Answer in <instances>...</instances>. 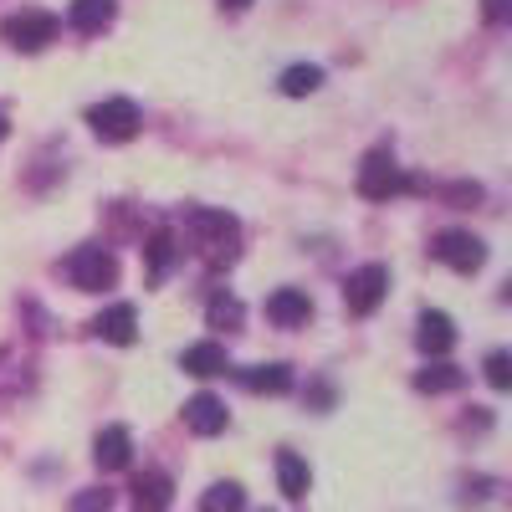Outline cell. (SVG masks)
Instances as JSON below:
<instances>
[{
	"label": "cell",
	"mask_w": 512,
	"mask_h": 512,
	"mask_svg": "<svg viewBox=\"0 0 512 512\" xmlns=\"http://www.w3.org/2000/svg\"><path fill=\"white\" fill-rule=\"evenodd\" d=\"M185 226L195 231V251L205 256V262H231V256H236L241 226L226 216V210H205V205H195L190 216H185Z\"/></svg>",
	"instance_id": "obj_1"
},
{
	"label": "cell",
	"mask_w": 512,
	"mask_h": 512,
	"mask_svg": "<svg viewBox=\"0 0 512 512\" xmlns=\"http://www.w3.org/2000/svg\"><path fill=\"white\" fill-rule=\"evenodd\" d=\"M67 277H72L77 292H108L118 282V262H113L108 246H77L67 256Z\"/></svg>",
	"instance_id": "obj_2"
},
{
	"label": "cell",
	"mask_w": 512,
	"mask_h": 512,
	"mask_svg": "<svg viewBox=\"0 0 512 512\" xmlns=\"http://www.w3.org/2000/svg\"><path fill=\"white\" fill-rule=\"evenodd\" d=\"M0 36H6L16 52H41L47 41H57V16L52 11H16V16H6Z\"/></svg>",
	"instance_id": "obj_3"
},
{
	"label": "cell",
	"mask_w": 512,
	"mask_h": 512,
	"mask_svg": "<svg viewBox=\"0 0 512 512\" xmlns=\"http://www.w3.org/2000/svg\"><path fill=\"white\" fill-rule=\"evenodd\" d=\"M88 123H93V134L98 139H108V144H128L139 134V108L128 103V98H108V103H98V108H88Z\"/></svg>",
	"instance_id": "obj_4"
},
{
	"label": "cell",
	"mask_w": 512,
	"mask_h": 512,
	"mask_svg": "<svg viewBox=\"0 0 512 512\" xmlns=\"http://www.w3.org/2000/svg\"><path fill=\"white\" fill-rule=\"evenodd\" d=\"M384 292H390V267L369 262V267L349 272V282H344V303H349V313L369 318V313L384 303Z\"/></svg>",
	"instance_id": "obj_5"
},
{
	"label": "cell",
	"mask_w": 512,
	"mask_h": 512,
	"mask_svg": "<svg viewBox=\"0 0 512 512\" xmlns=\"http://www.w3.org/2000/svg\"><path fill=\"white\" fill-rule=\"evenodd\" d=\"M431 251H436V262H446L451 272H477L487 262V246L472 231H441Z\"/></svg>",
	"instance_id": "obj_6"
},
{
	"label": "cell",
	"mask_w": 512,
	"mask_h": 512,
	"mask_svg": "<svg viewBox=\"0 0 512 512\" xmlns=\"http://www.w3.org/2000/svg\"><path fill=\"white\" fill-rule=\"evenodd\" d=\"M400 190H405L400 164H395L390 154H369L364 169H359V195H369V200H390V195H400Z\"/></svg>",
	"instance_id": "obj_7"
},
{
	"label": "cell",
	"mask_w": 512,
	"mask_h": 512,
	"mask_svg": "<svg viewBox=\"0 0 512 512\" xmlns=\"http://www.w3.org/2000/svg\"><path fill=\"white\" fill-rule=\"evenodd\" d=\"M267 318H272L277 328H303V323L313 318V297H308L303 287H277V292L267 297Z\"/></svg>",
	"instance_id": "obj_8"
},
{
	"label": "cell",
	"mask_w": 512,
	"mask_h": 512,
	"mask_svg": "<svg viewBox=\"0 0 512 512\" xmlns=\"http://www.w3.org/2000/svg\"><path fill=\"white\" fill-rule=\"evenodd\" d=\"M226 420H231V410H226V400H216V395H195V400H185V425L195 436H221L226 431Z\"/></svg>",
	"instance_id": "obj_9"
},
{
	"label": "cell",
	"mask_w": 512,
	"mask_h": 512,
	"mask_svg": "<svg viewBox=\"0 0 512 512\" xmlns=\"http://www.w3.org/2000/svg\"><path fill=\"white\" fill-rule=\"evenodd\" d=\"M93 333L103 338V344H134V338H139V313L128 303H113L108 313L93 318Z\"/></svg>",
	"instance_id": "obj_10"
},
{
	"label": "cell",
	"mask_w": 512,
	"mask_h": 512,
	"mask_svg": "<svg viewBox=\"0 0 512 512\" xmlns=\"http://www.w3.org/2000/svg\"><path fill=\"white\" fill-rule=\"evenodd\" d=\"M128 456H134V436H128L123 425H108V431H98V441H93V461L103 466V472H123Z\"/></svg>",
	"instance_id": "obj_11"
},
{
	"label": "cell",
	"mask_w": 512,
	"mask_h": 512,
	"mask_svg": "<svg viewBox=\"0 0 512 512\" xmlns=\"http://www.w3.org/2000/svg\"><path fill=\"white\" fill-rule=\"evenodd\" d=\"M169 502H175V482H169L164 472L134 477V512H164Z\"/></svg>",
	"instance_id": "obj_12"
},
{
	"label": "cell",
	"mask_w": 512,
	"mask_h": 512,
	"mask_svg": "<svg viewBox=\"0 0 512 512\" xmlns=\"http://www.w3.org/2000/svg\"><path fill=\"white\" fill-rule=\"evenodd\" d=\"M241 384L251 395H287L292 390V369L287 364H251V369H241Z\"/></svg>",
	"instance_id": "obj_13"
},
{
	"label": "cell",
	"mask_w": 512,
	"mask_h": 512,
	"mask_svg": "<svg viewBox=\"0 0 512 512\" xmlns=\"http://www.w3.org/2000/svg\"><path fill=\"white\" fill-rule=\"evenodd\" d=\"M415 344L425 349V354H446L451 344H456V323L446 318V313H420V333H415Z\"/></svg>",
	"instance_id": "obj_14"
},
{
	"label": "cell",
	"mask_w": 512,
	"mask_h": 512,
	"mask_svg": "<svg viewBox=\"0 0 512 512\" xmlns=\"http://www.w3.org/2000/svg\"><path fill=\"white\" fill-rule=\"evenodd\" d=\"M277 487L297 502V497H308L313 487V472H308V461L297 456V451H277Z\"/></svg>",
	"instance_id": "obj_15"
},
{
	"label": "cell",
	"mask_w": 512,
	"mask_h": 512,
	"mask_svg": "<svg viewBox=\"0 0 512 512\" xmlns=\"http://www.w3.org/2000/svg\"><path fill=\"white\" fill-rule=\"evenodd\" d=\"M180 369H185V374H200V379L226 374V349H221V344H190V349L180 354Z\"/></svg>",
	"instance_id": "obj_16"
},
{
	"label": "cell",
	"mask_w": 512,
	"mask_h": 512,
	"mask_svg": "<svg viewBox=\"0 0 512 512\" xmlns=\"http://www.w3.org/2000/svg\"><path fill=\"white\" fill-rule=\"evenodd\" d=\"M461 384H466V374L456 364H425L415 374V390L420 395H446V390H461Z\"/></svg>",
	"instance_id": "obj_17"
},
{
	"label": "cell",
	"mask_w": 512,
	"mask_h": 512,
	"mask_svg": "<svg viewBox=\"0 0 512 512\" xmlns=\"http://www.w3.org/2000/svg\"><path fill=\"white\" fill-rule=\"evenodd\" d=\"M67 21H72V31H103L108 21H113V0H72V11H67Z\"/></svg>",
	"instance_id": "obj_18"
},
{
	"label": "cell",
	"mask_w": 512,
	"mask_h": 512,
	"mask_svg": "<svg viewBox=\"0 0 512 512\" xmlns=\"http://www.w3.org/2000/svg\"><path fill=\"white\" fill-rule=\"evenodd\" d=\"M144 256H149V277H164L169 267L180 262V241H175V231H154L149 246H144Z\"/></svg>",
	"instance_id": "obj_19"
},
{
	"label": "cell",
	"mask_w": 512,
	"mask_h": 512,
	"mask_svg": "<svg viewBox=\"0 0 512 512\" xmlns=\"http://www.w3.org/2000/svg\"><path fill=\"white\" fill-rule=\"evenodd\" d=\"M200 512H246V492H241V482H216V487H205Z\"/></svg>",
	"instance_id": "obj_20"
},
{
	"label": "cell",
	"mask_w": 512,
	"mask_h": 512,
	"mask_svg": "<svg viewBox=\"0 0 512 512\" xmlns=\"http://www.w3.org/2000/svg\"><path fill=\"white\" fill-rule=\"evenodd\" d=\"M323 88V72L318 67H287L282 72V93L287 98H308V93H318Z\"/></svg>",
	"instance_id": "obj_21"
},
{
	"label": "cell",
	"mask_w": 512,
	"mask_h": 512,
	"mask_svg": "<svg viewBox=\"0 0 512 512\" xmlns=\"http://www.w3.org/2000/svg\"><path fill=\"white\" fill-rule=\"evenodd\" d=\"M236 323H241L236 297H210V328H236Z\"/></svg>",
	"instance_id": "obj_22"
},
{
	"label": "cell",
	"mask_w": 512,
	"mask_h": 512,
	"mask_svg": "<svg viewBox=\"0 0 512 512\" xmlns=\"http://www.w3.org/2000/svg\"><path fill=\"white\" fill-rule=\"evenodd\" d=\"M72 512H113V492L108 487H88L72 497Z\"/></svg>",
	"instance_id": "obj_23"
},
{
	"label": "cell",
	"mask_w": 512,
	"mask_h": 512,
	"mask_svg": "<svg viewBox=\"0 0 512 512\" xmlns=\"http://www.w3.org/2000/svg\"><path fill=\"white\" fill-rule=\"evenodd\" d=\"M487 384H492V390H507V384H512V359L502 349L487 354Z\"/></svg>",
	"instance_id": "obj_24"
},
{
	"label": "cell",
	"mask_w": 512,
	"mask_h": 512,
	"mask_svg": "<svg viewBox=\"0 0 512 512\" xmlns=\"http://www.w3.org/2000/svg\"><path fill=\"white\" fill-rule=\"evenodd\" d=\"M221 6H226V11H246V6H251V0H221Z\"/></svg>",
	"instance_id": "obj_25"
},
{
	"label": "cell",
	"mask_w": 512,
	"mask_h": 512,
	"mask_svg": "<svg viewBox=\"0 0 512 512\" xmlns=\"http://www.w3.org/2000/svg\"><path fill=\"white\" fill-rule=\"evenodd\" d=\"M11 134V123H6V113H0V139H6Z\"/></svg>",
	"instance_id": "obj_26"
}]
</instances>
